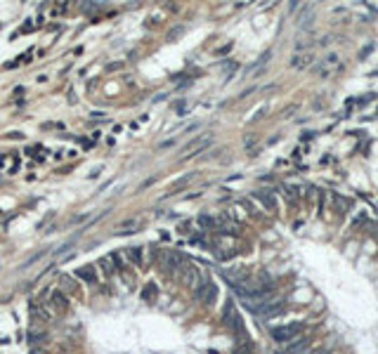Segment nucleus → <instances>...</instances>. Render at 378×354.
Masks as SVG:
<instances>
[{"mask_svg":"<svg viewBox=\"0 0 378 354\" xmlns=\"http://www.w3.org/2000/svg\"><path fill=\"white\" fill-rule=\"evenodd\" d=\"M303 331V326L300 324H288V326H279V328H274L272 331V338L277 342H291V340H296V335Z\"/></svg>","mask_w":378,"mask_h":354,"instance_id":"obj_1","label":"nucleus"},{"mask_svg":"<svg viewBox=\"0 0 378 354\" xmlns=\"http://www.w3.org/2000/svg\"><path fill=\"white\" fill-rule=\"evenodd\" d=\"M177 274H180V279L185 281V286H189V288H199V284H201V274H199V269H196L194 265H189V262H185Z\"/></svg>","mask_w":378,"mask_h":354,"instance_id":"obj_2","label":"nucleus"},{"mask_svg":"<svg viewBox=\"0 0 378 354\" xmlns=\"http://www.w3.org/2000/svg\"><path fill=\"white\" fill-rule=\"evenodd\" d=\"M196 298L201 300L203 305H213L217 298V288L213 281H201L199 288H196Z\"/></svg>","mask_w":378,"mask_h":354,"instance_id":"obj_3","label":"nucleus"},{"mask_svg":"<svg viewBox=\"0 0 378 354\" xmlns=\"http://www.w3.org/2000/svg\"><path fill=\"white\" fill-rule=\"evenodd\" d=\"M222 276L230 281L232 286L236 288V286H241L243 281H248V269L246 267H234V269H225L222 272Z\"/></svg>","mask_w":378,"mask_h":354,"instance_id":"obj_4","label":"nucleus"},{"mask_svg":"<svg viewBox=\"0 0 378 354\" xmlns=\"http://www.w3.org/2000/svg\"><path fill=\"white\" fill-rule=\"evenodd\" d=\"M284 354H310V340L307 338H298L288 345V350Z\"/></svg>","mask_w":378,"mask_h":354,"instance_id":"obj_5","label":"nucleus"},{"mask_svg":"<svg viewBox=\"0 0 378 354\" xmlns=\"http://www.w3.org/2000/svg\"><path fill=\"white\" fill-rule=\"evenodd\" d=\"M256 199H260V201L265 203V208H267V210H274V208H277V201H274V196H272L267 189L256 191Z\"/></svg>","mask_w":378,"mask_h":354,"instance_id":"obj_6","label":"nucleus"},{"mask_svg":"<svg viewBox=\"0 0 378 354\" xmlns=\"http://www.w3.org/2000/svg\"><path fill=\"white\" fill-rule=\"evenodd\" d=\"M312 59H314L312 55H296L293 59H291V66L293 68H305V66H310L312 64Z\"/></svg>","mask_w":378,"mask_h":354,"instance_id":"obj_7","label":"nucleus"},{"mask_svg":"<svg viewBox=\"0 0 378 354\" xmlns=\"http://www.w3.org/2000/svg\"><path fill=\"white\" fill-rule=\"evenodd\" d=\"M333 201H336L338 205V213L343 215V213H348L352 208V201H348V199H343V196H338V194H333Z\"/></svg>","mask_w":378,"mask_h":354,"instance_id":"obj_8","label":"nucleus"},{"mask_svg":"<svg viewBox=\"0 0 378 354\" xmlns=\"http://www.w3.org/2000/svg\"><path fill=\"white\" fill-rule=\"evenodd\" d=\"M137 227H140V220H125L118 224V232L121 234H128V232H135Z\"/></svg>","mask_w":378,"mask_h":354,"instance_id":"obj_9","label":"nucleus"},{"mask_svg":"<svg viewBox=\"0 0 378 354\" xmlns=\"http://www.w3.org/2000/svg\"><path fill=\"white\" fill-rule=\"evenodd\" d=\"M191 179H194V173H189V175H185L182 179H177L175 184H173V191H170V194H175V191H180L182 187H187V184L191 182Z\"/></svg>","mask_w":378,"mask_h":354,"instance_id":"obj_10","label":"nucleus"},{"mask_svg":"<svg viewBox=\"0 0 378 354\" xmlns=\"http://www.w3.org/2000/svg\"><path fill=\"white\" fill-rule=\"evenodd\" d=\"M78 279H83V281H94V269L93 267H83V269H78Z\"/></svg>","mask_w":378,"mask_h":354,"instance_id":"obj_11","label":"nucleus"},{"mask_svg":"<svg viewBox=\"0 0 378 354\" xmlns=\"http://www.w3.org/2000/svg\"><path fill=\"white\" fill-rule=\"evenodd\" d=\"M156 295H159V290H156L154 284H147V288L142 290V300H154Z\"/></svg>","mask_w":378,"mask_h":354,"instance_id":"obj_12","label":"nucleus"},{"mask_svg":"<svg viewBox=\"0 0 378 354\" xmlns=\"http://www.w3.org/2000/svg\"><path fill=\"white\" fill-rule=\"evenodd\" d=\"M52 305H54V310H64V307H67V298H64L62 293H54V295H52Z\"/></svg>","mask_w":378,"mask_h":354,"instance_id":"obj_13","label":"nucleus"},{"mask_svg":"<svg viewBox=\"0 0 378 354\" xmlns=\"http://www.w3.org/2000/svg\"><path fill=\"white\" fill-rule=\"evenodd\" d=\"M128 258L133 260L135 265H142V250L140 248H128Z\"/></svg>","mask_w":378,"mask_h":354,"instance_id":"obj_14","label":"nucleus"},{"mask_svg":"<svg viewBox=\"0 0 378 354\" xmlns=\"http://www.w3.org/2000/svg\"><path fill=\"white\" fill-rule=\"evenodd\" d=\"M234 354H256L253 352V347H251V342H241L236 350H234Z\"/></svg>","mask_w":378,"mask_h":354,"instance_id":"obj_15","label":"nucleus"},{"mask_svg":"<svg viewBox=\"0 0 378 354\" xmlns=\"http://www.w3.org/2000/svg\"><path fill=\"white\" fill-rule=\"evenodd\" d=\"M199 224H201V227H206V229H211V227H215L217 222L213 218H208V215H201V218H199Z\"/></svg>","mask_w":378,"mask_h":354,"instance_id":"obj_16","label":"nucleus"},{"mask_svg":"<svg viewBox=\"0 0 378 354\" xmlns=\"http://www.w3.org/2000/svg\"><path fill=\"white\" fill-rule=\"evenodd\" d=\"M28 340H31V342H36V345H38L41 340H45V333H38V331H31V333H28Z\"/></svg>","mask_w":378,"mask_h":354,"instance_id":"obj_17","label":"nucleus"},{"mask_svg":"<svg viewBox=\"0 0 378 354\" xmlns=\"http://www.w3.org/2000/svg\"><path fill=\"white\" fill-rule=\"evenodd\" d=\"M59 284L67 288V290H73V284H71V279H69V276H62V279H59Z\"/></svg>","mask_w":378,"mask_h":354,"instance_id":"obj_18","label":"nucleus"},{"mask_svg":"<svg viewBox=\"0 0 378 354\" xmlns=\"http://www.w3.org/2000/svg\"><path fill=\"white\" fill-rule=\"evenodd\" d=\"M364 222H366V215L362 213V215H357V218H354V222H352V227H362Z\"/></svg>","mask_w":378,"mask_h":354,"instance_id":"obj_19","label":"nucleus"},{"mask_svg":"<svg viewBox=\"0 0 378 354\" xmlns=\"http://www.w3.org/2000/svg\"><path fill=\"white\" fill-rule=\"evenodd\" d=\"M371 50H374V45H366L364 50H362V55H359V59H364V57L369 55V52H371Z\"/></svg>","mask_w":378,"mask_h":354,"instance_id":"obj_20","label":"nucleus"},{"mask_svg":"<svg viewBox=\"0 0 378 354\" xmlns=\"http://www.w3.org/2000/svg\"><path fill=\"white\" fill-rule=\"evenodd\" d=\"M310 354H331L329 350H317V352H310Z\"/></svg>","mask_w":378,"mask_h":354,"instance_id":"obj_21","label":"nucleus"}]
</instances>
